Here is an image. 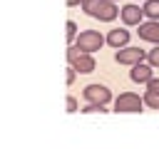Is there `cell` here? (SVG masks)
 I'll return each instance as SVG.
<instances>
[{
    "mask_svg": "<svg viewBox=\"0 0 159 149\" xmlns=\"http://www.w3.org/2000/svg\"><path fill=\"white\" fill-rule=\"evenodd\" d=\"M82 10H84L89 17L102 20V22H112V20L119 15L114 0H84V2H82Z\"/></svg>",
    "mask_w": 159,
    "mask_h": 149,
    "instance_id": "cell-1",
    "label": "cell"
},
{
    "mask_svg": "<svg viewBox=\"0 0 159 149\" xmlns=\"http://www.w3.org/2000/svg\"><path fill=\"white\" fill-rule=\"evenodd\" d=\"M104 42H107V37H102L97 30H82L77 35V40H75V45L80 50H84V52H97Z\"/></svg>",
    "mask_w": 159,
    "mask_h": 149,
    "instance_id": "cell-2",
    "label": "cell"
},
{
    "mask_svg": "<svg viewBox=\"0 0 159 149\" xmlns=\"http://www.w3.org/2000/svg\"><path fill=\"white\" fill-rule=\"evenodd\" d=\"M142 107H144V97L134 92H122L114 99V112H142Z\"/></svg>",
    "mask_w": 159,
    "mask_h": 149,
    "instance_id": "cell-3",
    "label": "cell"
},
{
    "mask_svg": "<svg viewBox=\"0 0 159 149\" xmlns=\"http://www.w3.org/2000/svg\"><path fill=\"white\" fill-rule=\"evenodd\" d=\"M114 60H117L119 65H137V62H144V60H147V52L139 50V47H127V45H124V47L117 50Z\"/></svg>",
    "mask_w": 159,
    "mask_h": 149,
    "instance_id": "cell-4",
    "label": "cell"
},
{
    "mask_svg": "<svg viewBox=\"0 0 159 149\" xmlns=\"http://www.w3.org/2000/svg\"><path fill=\"white\" fill-rule=\"evenodd\" d=\"M84 99L87 102H94V104H107L112 99V92L104 84H87L84 87Z\"/></svg>",
    "mask_w": 159,
    "mask_h": 149,
    "instance_id": "cell-5",
    "label": "cell"
},
{
    "mask_svg": "<svg viewBox=\"0 0 159 149\" xmlns=\"http://www.w3.org/2000/svg\"><path fill=\"white\" fill-rule=\"evenodd\" d=\"M119 15H122V22H124V25H142L144 7H139V5H134V2H129V5H124V7L119 10Z\"/></svg>",
    "mask_w": 159,
    "mask_h": 149,
    "instance_id": "cell-6",
    "label": "cell"
},
{
    "mask_svg": "<svg viewBox=\"0 0 159 149\" xmlns=\"http://www.w3.org/2000/svg\"><path fill=\"white\" fill-rule=\"evenodd\" d=\"M137 27H139L137 32H139L142 40L159 45V20H149V22H142V25H137Z\"/></svg>",
    "mask_w": 159,
    "mask_h": 149,
    "instance_id": "cell-7",
    "label": "cell"
},
{
    "mask_svg": "<svg viewBox=\"0 0 159 149\" xmlns=\"http://www.w3.org/2000/svg\"><path fill=\"white\" fill-rule=\"evenodd\" d=\"M129 77H132V82H142V84H147L154 74H152V65L147 62H137V65H132V70H129Z\"/></svg>",
    "mask_w": 159,
    "mask_h": 149,
    "instance_id": "cell-8",
    "label": "cell"
},
{
    "mask_svg": "<svg viewBox=\"0 0 159 149\" xmlns=\"http://www.w3.org/2000/svg\"><path fill=\"white\" fill-rule=\"evenodd\" d=\"M107 42L112 45V47H124L127 42H129V30H124V27H117V30H109V35H107Z\"/></svg>",
    "mask_w": 159,
    "mask_h": 149,
    "instance_id": "cell-9",
    "label": "cell"
},
{
    "mask_svg": "<svg viewBox=\"0 0 159 149\" xmlns=\"http://www.w3.org/2000/svg\"><path fill=\"white\" fill-rule=\"evenodd\" d=\"M70 65H75L77 67V72H94V57H92V52H82L77 60H72Z\"/></svg>",
    "mask_w": 159,
    "mask_h": 149,
    "instance_id": "cell-10",
    "label": "cell"
},
{
    "mask_svg": "<svg viewBox=\"0 0 159 149\" xmlns=\"http://www.w3.org/2000/svg\"><path fill=\"white\" fill-rule=\"evenodd\" d=\"M144 15L149 20H159V0H144Z\"/></svg>",
    "mask_w": 159,
    "mask_h": 149,
    "instance_id": "cell-11",
    "label": "cell"
},
{
    "mask_svg": "<svg viewBox=\"0 0 159 149\" xmlns=\"http://www.w3.org/2000/svg\"><path fill=\"white\" fill-rule=\"evenodd\" d=\"M75 40H77V22L75 20H67V42L75 45Z\"/></svg>",
    "mask_w": 159,
    "mask_h": 149,
    "instance_id": "cell-12",
    "label": "cell"
},
{
    "mask_svg": "<svg viewBox=\"0 0 159 149\" xmlns=\"http://www.w3.org/2000/svg\"><path fill=\"white\" fill-rule=\"evenodd\" d=\"M147 62H149L152 67H159V45H157V47H152V50L147 52Z\"/></svg>",
    "mask_w": 159,
    "mask_h": 149,
    "instance_id": "cell-13",
    "label": "cell"
},
{
    "mask_svg": "<svg viewBox=\"0 0 159 149\" xmlns=\"http://www.w3.org/2000/svg\"><path fill=\"white\" fill-rule=\"evenodd\" d=\"M82 52H84V50H80L77 45H70V47H67V60L72 62V60H77V57H80Z\"/></svg>",
    "mask_w": 159,
    "mask_h": 149,
    "instance_id": "cell-14",
    "label": "cell"
},
{
    "mask_svg": "<svg viewBox=\"0 0 159 149\" xmlns=\"http://www.w3.org/2000/svg\"><path fill=\"white\" fill-rule=\"evenodd\" d=\"M147 92H154V94H159V79H157V77H152V79L147 82Z\"/></svg>",
    "mask_w": 159,
    "mask_h": 149,
    "instance_id": "cell-15",
    "label": "cell"
},
{
    "mask_svg": "<svg viewBox=\"0 0 159 149\" xmlns=\"http://www.w3.org/2000/svg\"><path fill=\"white\" fill-rule=\"evenodd\" d=\"M67 112H77V99L75 97H67Z\"/></svg>",
    "mask_w": 159,
    "mask_h": 149,
    "instance_id": "cell-16",
    "label": "cell"
},
{
    "mask_svg": "<svg viewBox=\"0 0 159 149\" xmlns=\"http://www.w3.org/2000/svg\"><path fill=\"white\" fill-rule=\"evenodd\" d=\"M82 2H84V0H67V5H70V7H75V5H82Z\"/></svg>",
    "mask_w": 159,
    "mask_h": 149,
    "instance_id": "cell-17",
    "label": "cell"
},
{
    "mask_svg": "<svg viewBox=\"0 0 159 149\" xmlns=\"http://www.w3.org/2000/svg\"><path fill=\"white\" fill-rule=\"evenodd\" d=\"M114 2H117V0H114Z\"/></svg>",
    "mask_w": 159,
    "mask_h": 149,
    "instance_id": "cell-18",
    "label": "cell"
}]
</instances>
